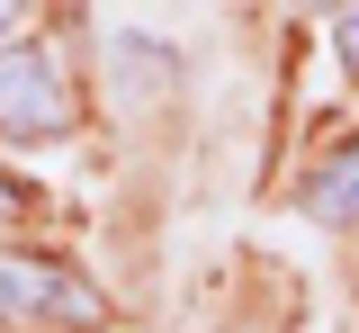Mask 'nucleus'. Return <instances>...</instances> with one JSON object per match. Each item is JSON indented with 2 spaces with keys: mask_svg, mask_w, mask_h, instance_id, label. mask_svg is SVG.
<instances>
[{
  "mask_svg": "<svg viewBox=\"0 0 359 333\" xmlns=\"http://www.w3.org/2000/svg\"><path fill=\"white\" fill-rule=\"evenodd\" d=\"M0 325H54V333H99L108 325V297L54 261V252H18L0 243Z\"/></svg>",
  "mask_w": 359,
  "mask_h": 333,
  "instance_id": "nucleus-1",
  "label": "nucleus"
},
{
  "mask_svg": "<svg viewBox=\"0 0 359 333\" xmlns=\"http://www.w3.org/2000/svg\"><path fill=\"white\" fill-rule=\"evenodd\" d=\"M314 9H351V0H314Z\"/></svg>",
  "mask_w": 359,
  "mask_h": 333,
  "instance_id": "nucleus-6",
  "label": "nucleus"
},
{
  "mask_svg": "<svg viewBox=\"0 0 359 333\" xmlns=\"http://www.w3.org/2000/svg\"><path fill=\"white\" fill-rule=\"evenodd\" d=\"M332 46H341V63H351V81H359V0L332 9Z\"/></svg>",
  "mask_w": 359,
  "mask_h": 333,
  "instance_id": "nucleus-4",
  "label": "nucleus"
},
{
  "mask_svg": "<svg viewBox=\"0 0 359 333\" xmlns=\"http://www.w3.org/2000/svg\"><path fill=\"white\" fill-rule=\"evenodd\" d=\"M18 27H27V0H0V46H18Z\"/></svg>",
  "mask_w": 359,
  "mask_h": 333,
  "instance_id": "nucleus-5",
  "label": "nucleus"
},
{
  "mask_svg": "<svg viewBox=\"0 0 359 333\" xmlns=\"http://www.w3.org/2000/svg\"><path fill=\"white\" fill-rule=\"evenodd\" d=\"M72 126H81L72 72L45 46H0V136L9 144H63Z\"/></svg>",
  "mask_w": 359,
  "mask_h": 333,
  "instance_id": "nucleus-2",
  "label": "nucleus"
},
{
  "mask_svg": "<svg viewBox=\"0 0 359 333\" xmlns=\"http://www.w3.org/2000/svg\"><path fill=\"white\" fill-rule=\"evenodd\" d=\"M306 216H323V226H359V136L323 144V162H314V181H306Z\"/></svg>",
  "mask_w": 359,
  "mask_h": 333,
  "instance_id": "nucleus-3",
  "label": "nucleus"
}]
</instances>
